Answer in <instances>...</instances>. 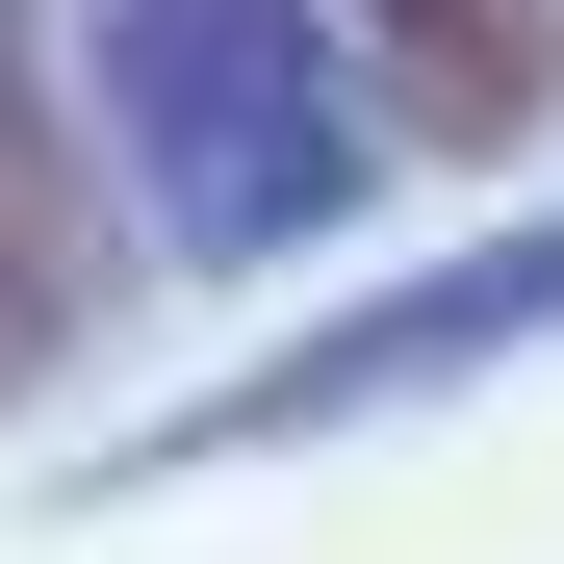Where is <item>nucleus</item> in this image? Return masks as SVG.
<instances>
[{"label": "nucleus", "mask_w": 564, "mask_h": 564, "mask_svg": "<svg viewBox=\"0 0 564 564\" xmlns=\"http://www.w3.org/2000/svg\"><path fill=\"white\" fill-rule=\"evenodd\" d=\"M359 52H386L411 129H462V154H513L564 104V0H359Z\"/></svg>", "instance_id": "nucleus-2"}, {"label": "nucleus", "mask_w": 564, "mask_h": 564, "mask_svg": "<svg viewBox=\"0 0 564 564\" xmlns=\"http://www.w3.org/2000/svg\"><path fill=\"white\" fill-rule=\"evenodd\" d=\"M77 308H104V180L52 104V0H0V411L77 359Z\"/></svg>", "instance_id": "nucleus-1"}]
</instances>
